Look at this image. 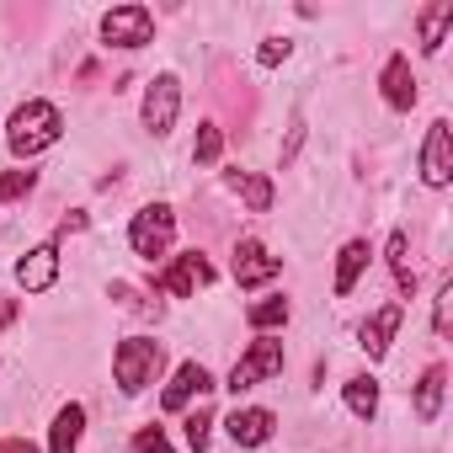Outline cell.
<instances>
[{
    "mask_svg": "<svg viewBox=\"0 0 453 453\" xmlns=\"http://www.w3.org/2000/svg\"><path fill=\"white\" fill-rule=\"evenodd\" d=\"M219 155H224V134H219L213 123H203V128H197V144H192V160H197V165H213Z\"/></svg>",
    "mask_w": 453,
    "mask_h": 453,
    "instance_id": "23",
    "label": "cell"
},
{
    "mask_svg": "<svg viewBox=\"0 0 453 453\" xmlns=\"http://www.w3.org/2000/svg\"><path fill=\"white\" fill-rule=\"evenodd\" d=\"M59 134H65V118H59V107H54V102H43V96H33V102H22V107L12 112L6 144H12V155L33 160V155H43L49 144H59Z\"/></svg>",
    "mask_w": 453,
    "mask_h": 453,
    "instance_id": "1",
    "label": "cell"
},
{
    "mask_svg": "<svg viewBox=\"0 0 453 453\" xmlns=\"http://www.w3.org/2000/svg\"><path fill=\"white\" fill-rule=\"evenodd\" d=\"M442 389H448V373H442V368H426L421 384H416V416H421V421H437V411H442Z\"/></svg>",
    "mask_w": 453,
    "mask_h": 453,
    "instance_id": "20",
    "label": "cell"
},
{
    "mask_svg": "<svg viewBox=\"0 0 453 453\" xmlns=\"http://www.w3.org/2000/svg\"><path fill=\"white\" fill-rule=\"evenodd\" d=\"M171 235H176V213H171L165 203L139 208L134 224H128V246H134V257H144V262L165 257V251H171Z\"/></svg>",
    "mask_w": 453,
    "mask_h": 453,
    "instance_id": "3",
    "label": "cell"
},
{
    "mask_svg": "<svg viewBox=\"0 0 453 453\" xmlns=\"http://www.w3.org/2000/svg\"><path fill=\"white\" fill-rule=\"evenodd\" d=\"M224 181H230V192L246 197L251 213H267V208H273V181H267V176H257V171H230Z\"/></svg>",
    "mask_w": 453,
    "mask_h": 453,
    "instance_id": "18",
    "label": "cell"
},
{
    "mask_svg": "<svg viewBox=\"0 0 453 453\" xmlns=\"http://www.w3.org/2000/svg\"><path fill=\"white\" fill-rule=\"evenodd\" d=\"M160 363H165V352H160L155 336H128V342H118V352H112L118 389H123V395H139L144 384H155Z\"/></svg>",
    "mask_w": 453,
    "mask_h": 453,
    "instance_id": "2",
    "label": "cell"
},
{
    "mask_svg": "<svg viewBox=\"0 0 453 453\" xmlns=\"http://www.w3.org/2000/svg\"><path fill=\"white\" fill-rule=\"evenodd\" d=\"M421 181L426 187H448L453 181V128L448 118H437L426 128V144H421Z\"/></svg>",
    "mask_w": 453,
    "mask_h": 453,
    "instance_id": "8",
    "label": "cell"
},
{
    "mask_svg": "<svg viewBox=\"0 0 453 453\" xmlns=\"http://www.w3.org/2000/svg\"><path fill=\"white\" fill-rule=\"evenodd\" d=\"M379 86H384V102H389L395 112H411V107H416V75H411V59H405V54H389Z\"/></svg>",
    "mask_w": 453,
    "mask_h": 453,
    "instance_id": "11",
    "label": "cell"
},
{
    "mask_svg": "<svg viewBox=\"0 0 453 453\" xmlns=\"http://www.w3.org/2000/svg\"><path fill=\"white\" fill-rule=\"evenodd\" d=\"M134 453H171L165 448V426H139L134 432Z\"/></svg>",
    "mask_w": 453,
    "mask_h": 453,
    "instance_id": "27",
    "label": "cell"
},
{
    "mask_svg": "<svg viewBox=\"0 0 453 453\" xmlns=\"http://www.w3.org/2000/svg\"><path fill=\"white\" fill-rule=\"evenodd\" d=\"M81 437H86V405L70 400V405L54 416V426H49V453H75Z\"/></svg>",
    "mask_w": 453,
    "mask_h": 453,
    "instance_id": "15",
    "label": "cell"
},
{
    "mask_svg": "<svg viewBox=\"0 0 453 453\" xmlns=\"http://www.w3.org/2000/svg\"><path fill=\"white\" fill-rule=\"evenodd\" d=\"M453 27V0H432V6L416 17V33H421V49L426 54H437L442 49V33Z\"/></svg>",
    "mask_w": 453,
    "mask_h": 453,
    "instance_id": "17",
    "label": "cell"
},
{
    "mask_svg": "<svg viewBox=\"0 0 453 453\" xmlns=\"http://www.w3.org/2000/svg\"><path fill=\"white\" fill-rule=\"evenodd\" d=\"M246 320H251L257 331H273V326H283V320H288V299H262V304H251V310H246Z\"/></svg>",
    "mask_w": 453,
    "mask_h": 453,
    "instance_id": "22",
    "label": "cell"
},
{
    "mask_svg": "<svg viewBox=\"0 0 453 453\" xmlns=\"http://www.w3.org/2000/svg\"><path fill=\"white\" fill-rule=\"evenodd\" d=\"M347 411H352L357 421H373V411H379V384H373V379H347Z\"/></svg>",
    "mask_w": 453,
    "mask_h": 453,
    "instance_id": "21",
    "label": "cell"
},
{
    "mask_svg": "<svg viewBox=\"0 0 453 453\" xmlns=\"http://www.w3.org/2000/svg\"><path fill=\"white\" fill-rule=\"evenodd\" d=\"M213 283V267H208V257L203 251H187V257H176L160 278H155V288L160 294H171V299H192L197 288H208Z\"/></svg>",
    "mask_w": 453,
    "mask_h": 453,
    "instance_id": "7",
    "label": "cell"
},
{
    "mask_svg": "<svg viewBox=\"0 0 453 453\" xmlns=\"http://www.w3.org/2000/svg\"><path fill=\"white\" fill-rule=\"evenodd\" d=\"M33 171H6V176H0V203H17L22 192H33Z\"/></svg>",
    "mask_w": 453,
    "mask_h": 453,
    "instance_id": "25",
    "label": "cell"
},
{
    "mask_svg": "<svg viewBox=\"0 0 453 453\" xmlns=\"http://www.w3.org/2000/svg\"><path fill=\"white\" fill-rule=\"evenodd\" d=\"M368 241H347L342 246V257H336V283H331V294L336 299H347L352 288H357V278H363V267H368Z\"/></svg>",
    "mask_w": 453,
    "mask_h": 453,
    "instance_id": "16",
    "label": "cell"
},
{
    "mask_svg": "<svg viewBox=\"0 0 453 453\" xmlns=\"http://www.w3.org/2000/svg\"><path fill=\"white\" fill-rule=\"evenodd\" d=\"M208 437H213V411H192V416H187V442H192V453H203Z\"/></svg>",
    "mask_w": 453,
    "mask_h": 453,
    "instance_id": "24",
    "label": "cell"
},
{
    "mask_svg": "<svg viewBox=\"0 0 453 453\" xmlns=\"http://www.w3.org/2000/svg\"><path fill=\"white\" fill-rule=\"evenodd\" d=\"M448 326H453V283H442L437 310H432V331H437V336H448Z\"/></svg>",
    "mask_w": 453,
    "mask_h": 453,
    "instance_id": "26",
    "label": "cell"
},
{
    "mask_svg": "<svg viewBox=\"0 0 453 453\" xmlns=\"http://www.w3.org/2000/svg\"><path fill=\"white\" fill-rule=\"evenodd\" d=\"M12 320H17V299H12V294H0V331H6Z\"/></svg>",
    "mask_w": 453,
    "mask_h": 453,
    "instance_id": "31",
    "label": "cell"
},
{
    "mask_svg": "<svg viewBox=\"0 0 453 453\" xmlns=\"http://www.w3.org/2000/svg\"><path fill=\"white\" fill-rule=\"evenodd\" d=\"M0 453H38L27 437H0Z\"/></svg>",
    "mask_w": 453,
    "mask_h": 453,
    "instance_id": "30",
    "label": "cell"
},
{
    "mask_svg": "<svg viewBox=\"0 0 453 453\" xmlns=\"http://www.w3.org/2000/svg\"><path fill=\"white\" fill-rule=\"evenodd\" d=\"M224 426H230V437H235L241 448H262V442L273 437L278 416H273V411H262V405H246V411H235L230 421H224Z\"/></svg>",
    "mask_w": 453,
    "mask_h": 453,
    "instance_id": "13",
    "label": "cell"
},
{
    "mask_svg": "<svg viewBox=\"0 0 453 453\" xmlns=\"http://www.w3.org/2000/svg\"><path fill=\"white\" fill-rule=\"evenodd\" d=\"M299 144H304V118H294V128H288V144H283V165H294Z\"/></svg>",
    "mask_w": 453,
    "mask_h": 453,
    "instance_id": "29",
    "label": "cell"
},
{
    "mask_svg": "<svg viewBox=\"0 0 453 453\" xmlns=\"http://www.w3.org/2000/svg\"><path fill=\"white\" fill-rule=\"evenodd\" d=\"M273 373H283V342L262 336V342H251V352L230 368V384H224V389L246 395V389H257V384H262V379H273Z\"/></svg>",
    "mask_w": 453,
    "mask_h": 453,
    "instance_id": "4",
    "label": "cell"
},
{
    "mask_svg": "<svg viewBox=\"0 0 453 453\" xmlns=\"http://www.w3.org/2000/svg\"><path fill=\"white\" fill-rule=\"evenodd\" d=\"M278 273H283V257H267L262 241H241V246H235V283H241V288H262V283H273Z\"/></svg>",
    "mask_w": 453,
    "mask_h": 453,
    "instance_id": "9",
    "label": "cell"
},
{
    "mask_svg": "<svg viewBox=\"0 0 453 453\" xmlns=\"http://www.w3.org/2000/svg\"><path fill=\"white\" fill-rule=\"evenodd\" d=\"M102 38H107L112 49H144V43L155 38L150 6H112V12L102 17Z\"/></svg>",
    "mask_w": 453,
    "mask_h": 453,
    "instance_id": "6",
    "label": "cell"
},
{
    "mask_svg": "<svg viewBox=\"0 0 453 453\" xmlns=\"http://www.w3.org/2000/svg\"><path fill=\"white\" fill-rule=\"evenodd\" d=\"M54 278H59V246H38V251H27V257L17 262V283H22L27 294H49Z\"/></svg>",
    "mask_w": 453,
    "mask_h": 453,
    "instance_id": "10",
    "label": "cell"
},
{
    "mask_svg": "<svg viewBox=\"0 0 453 453\" xmlns=\"http://www.w3.org/2000/svg\"><path fill=\"white\" fill-rule=\"evenodd\" d=\"M208 389H213V379H208V368H203V363H181V368H176V379L165 384V395H160V405H165V411H181V405H187L192 395H208Z\"/></svg>",
    "mask_w": 453,
    "mask_h": 453,
    "instance_id": "14",
    "label": "cell"
},
{
    "mask_svg": "<svg viewBox=\"0 0 453 453\" xmlns=\"http://www.w3.org/2000/svg\"><path fill=\"white\" fill-rule=\"evenodd\" d=\"M389 273H395V288L411 299V294H416V273H411V235H405V230L389 235Z\"/></svg>",
    "mask_w": 453,
    "mask_h": 453,
    "instance_id": "19",
    "label": "cell"
},
{
    "mask_svg": "<svg viewBox=\"0 0 453 453\" xmlns=\"http://www.w3.org/2000/svg\"><path fill=\"white\" fill-rule=\"evenodd\" d=\"M400 320H405V310H400V304L373 310V315L363 320V331H357V336H363L357 347H363L368 357H384V352H389V342H395V331H400Z\"/></svg>",
    "mask_w": 453,
    "mask_h": 453,
    "instance_id": "12",
    "label": "cell"
},
{
    "mask_svg": "<svg viewBox=\"0 0 453 453\" xmlns=\"http://www.w3.org/2000/svg\"><path fill=\"white\" fill-rule=\"evenodd\" d=\"M288 49H294V43H288V38H267V43H262V54H257V59H262V65H267V70H273V65H283V59H288Z\"/></svg>",
    "mask_w": 453,
    "mask_h": 453,
    "instance_id": "28",
    "label": "cell"
},
{
    "mask_svg": "<svg viewBox=\"0 0 453 453\" xmlns=\"http://www.w3.org/2000/svg\"><path fill=\"white\" fill-rule=\"evenodd\" d=\"M176 112H181V81H176V75H155L150 91H144V107H139L144 128H150L155 139H165V134L176 128Z\"/></svg>",
    "mask_w": 453,
    "mask_h": 453,
    "instance_id": "5",
    "label": "cell"
}]
</instances>
